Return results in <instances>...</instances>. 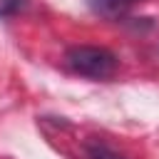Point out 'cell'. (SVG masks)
<instances>
[{
	"label": "cell",
	"mask_w": 159,
	"mask_h": 159,
	"mask_svg": "<svg viewBox=\"0 0 159 159\" xmlns=\"http://www.w3.org/2000/svg\"><path fill=\"white\" fill-rule=\"evenodd\" d=\"M65 62L75 75H82L89 80H109L117 72V57L109 50L92 47V45L70 47L65 55Z\"/></svg>",
	"instance_id": "6da1fadb"
},
{
	"label": "cell",
	"mask_w": 159,
	"mask_h": 159,
	"mask_svg": "<svg viewBox=\"0 0 159 159\" xmlns=\"http://www.w3.org/2000/svg\"><path fill=\"white\" fill-rule=\"evenodd\" d=\"M87 2L94 12H99L104 17H117V15L127 12L137 0H87Z\"/></svg>",
	"instance_id": "7a4b0ae2"
},
{
	"label": "cell",
	"mask_w": 159,
	"mask_h": 159,
	"mask_svg": "<svg viewBox=\"0 0 159 159\" xmlns=\"http://www.w3.org/2000/svg\"><path fill=\"white\" fill-rule=\"evenodd\" d=\"M27 5V0H0V20L2 17H12L15 12H20Z\"/></svg>",
	"instance_id": "3957f363"
},
{
	"label": "cell",
	"mask_w": 159,
	"mask_h": 159,
	"mask_svg": "<svg viewBox=\"0 0 159 159\" xmlns=\"http://www.w3.org/2000/svg\"><path fill=\"white\" fill-rule=\"evenodd\" d=\"M92 159H122V157H119V154H114V152L99 149V152H94V154H92Z\"/></svg>",
	"instance_id": "277c9868"
}]
</instances>
